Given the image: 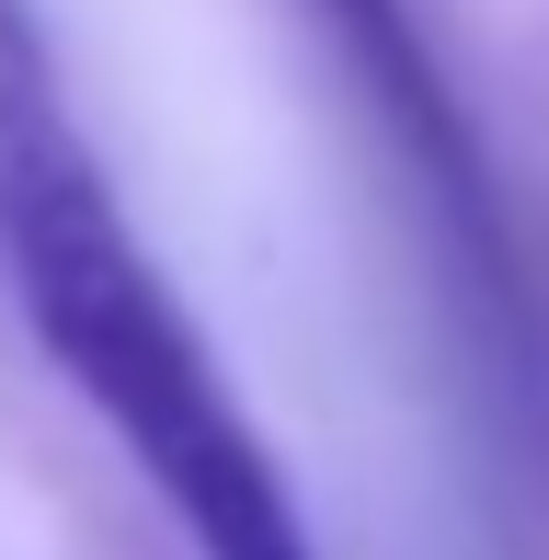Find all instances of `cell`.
Instances as JSON below:
<instances>
[{"instance_id":"obj_1","label":"cell","mask_w":549,"mask_h":560,"mask_svg":"<svg viewBox=\"0 0 549 560\" xmlns=\"http://www.w3.org/2000/svg\"><path fill=\"white\" fill-rule=\"evenodd\" d=\"M0 275L58 377L115 423L138 480L172 503L195 560H320L274 446L230 400L207 332L149 264L138 218L115 207L104 161L58 126L35 81H0Z\"/></svg>"},{"instance_id":"obj_2","label":"cell","mask_w":549,"mask_h":560,"mask_svg":"<svg viewBox=\"0 0 549 560\" xmlns=\"http://www.w3.org/2000/svg\"><path fill=\"white\" fill-rule=\"evenodd\" d=\"M297 12L320 23V46L343 58V81L366 92V115H378L389 149L412 161L423 207L458 229V252H481V275H492V161H481V138H469L458 92H446L435 46H423L412 0H297Z\"/></svg>"},{"instance_id":"obj_3","label":"cell","mask_w":549,"mask_h":560,"mask_svg":"<svg viewBox=\"0 0 549 560\" xmlns=\"http://www.w3.org/2000/svg\"><path fill=\"white\" fill-rule=\"evenodd\" d=\"M0 69L35 81V23H23V0H0Z\"/></svg>"}]
</instances>
